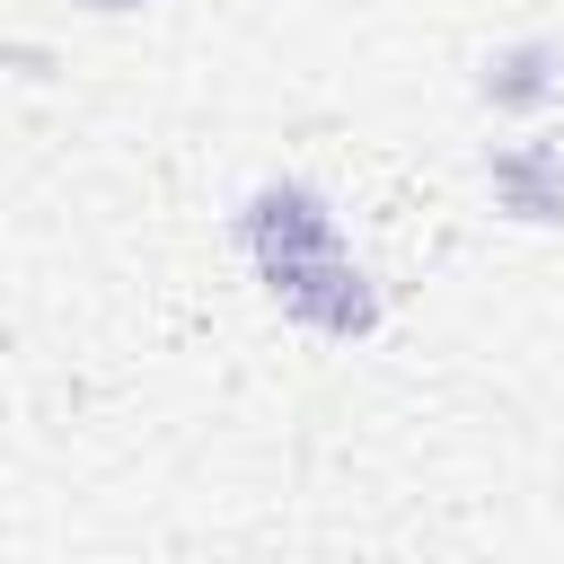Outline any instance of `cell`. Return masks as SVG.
Returning a JSON list of instances; mask_svg holds the SVG:
<instances>
[{"label": "cell", "instance_id": "1", "mask_svg": "<svg viewBox=\"0 0 564 564\" xmlns=\"http://www.w3.org/2000/svg\"><path fill=\"white\" fill-rule=\"evenodd\" d=\"M229 247L282 326L317 344H370L388 326L379 264L352 247V220L317 176H256L229 212Z\"/></svg>", "mask_w": 564, "mask_h": 564}, {"label": "cell", "instance_id": "2", "mask_svg": "<svg viewBox=\"0 0 564 564\" xmlns=\"http://www.w3.org/2000/svg\"><path fill=\"white\" fill-rule=\"evenodd\" d=\"M485 194L502 220L520 229H564V141L555 132H520L485 150Z\"/></svg>", "mask_w": 564, "mask_h": 564}, {"label": "cell", "instance_id": "3", "mask_svg": "<svg viewBox=\"0 0 564 564\" xmlns=\"http://www.w3.org/2000/svg\"><path fill=\"white\" fill-rule=\"evenodd\" d=\"M555 88H564V53H555L546 35H511V44H494L485 70H476V97H485L494 115H511V123H538V115L555 106Z\"/></svg>", "mask_w": 564, "mask_h": 564}, {"label": "cell", "instance_id": "4", "mask_svg": "<svg viewBox=\"0 0 564 564\" xmlns=\"http://www.w3.org/2000/svg\"><path fill=\"white\" fill-rule=\"evenodd\" d=\"M79 9H97V18H132V9H159V0H79Z\"/></svg>", "mask_w": 564, "mask_h": 564}]
</instances>
